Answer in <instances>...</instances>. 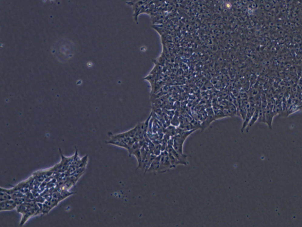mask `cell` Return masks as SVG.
<instances>
[{
    "label": "cell",
    "mask_w": 302,
    "mask_h": 227,
    "mask_svg": "<svg viewBox=\"0 0 302 227\" xmlns=\"http://www.w3.org/2000/svg\"><path fill=\"white\" fill-rule=\"evenodd\" d=\"M162 145L159 143H154V147L153 149L152 154L155 156H159L162 153Z\"/></svg>",
    "instance_id": "10"
},
{
    "label": "cell",
    "mask_w": 302,
    "mask_h": 227,
    "mask_svg": "<svg viewBox=\"0 0 302 227\" xmlns=\"http://www.w3.org/2000/svg\"><path fill=\"white\" fill-rule=\"evenodd\" d=\"M195 130L182 131L173 137V147L178 153L183 154V146L187 137Z\"/></svg>",
    "instance_id": "1"
},
{
    "label": "cell",
    "mask_w": 302,
    "mask_h": 227,
    "mask_svg": "<svg viewBox=\"0 0 302 227\" xmlns=\"http://www.w3.org/2000/svg\"><path fill=\"white\" fill-rule=\"evenodd\" d=\"M259 108H257L256 107V111L254 112L253 115L252 116V118L251 119H250L249 123H248V126L246 128V131L248 132V130H250V127L251 126H253L256 122H257L258 121V119H259Z\"/></svg>",
    "instance_id": "7"
},
{
    "label": "cell",
    "mask_w": 302,
    "mask_h": 227,
    "mask_svg": "<svg viewBox=\"0 0 302 227\" xmlns=\"http://www.w3.org/2000/svg\"><path fill=\"white\" fill-rule=\"evenodd\" d=\"M257 81V76L255 75H252L251 76H250V85L251 87V86H253L254 85H255L256 84V82Z\"/></svg>",
    "instance_id": "13"
},
{
    "label": "cell",
    "mask_w": 302,
    "mask_h": 227,
    "mask_svg": "<svg viewBox=\"0 0 302 227\" xmlns=\"http://www.w3.org/2000/svg\"><path fill=\"white\" fill-rule=\"evenodd\" d=\"M275 115H276L273 111V108L267 105L266 110V124L267 125L268 127L270 129H272L273 120Z\"/></svg>",
    "instance_id": "6"
},
{
    "label": "cell",
    "mask_w": 302,
    "mask_h": 227,
    "mask_svg": "<svg viewBox=\"0 0 302 227\" xmlns=\"http://www.w3.org/2000/svg\"><path fill=\"white\" fill-rule=\"evenodd\" d=\"M173 168L174 167L169 160L168 151L166 150L162 151L161 153V159L159 172L163 173Z\"/></svg>",
    "instance_id": "2"
},
{
    "label": "cell",
    "mask_w": 302,
    "mask_h": 227,
    "mask_svg": "<svg viewBox=\"0 0 302 227\" xmlns=\"http://www.w3.org/2000/svg\"><path fill=\"white\" fill-rule=\"evenodd\" d=\"M249 105H249V107H248V111H247V113L246 119L243 121V126H242V128H241V132H243L244 130L246 129V128H247V127L248 126V123H249L250 119H251L252 116L253 115V114H254V112L256 111V104H249Z\"/></svg>",
    "instance_id": "3"
},
{
    "label": "cell",
    "mask_w": 302,
    "mask_h": 227,
    "mask_svg": "<svg viewBox=\"0 0 302 227\" xmlns=\"http://www.w3.org/2000/svg\"><path fill=\"white\" fill-rule=\"evenodd\" d=\"M228 112L230 114V115H235L237 113V110L236 109V106L233 104H231L229 106H228Z\"/></svg>",
    "instance_id": "11"
},
{
    "label": "cell",
    "mask_w": 302,
    "mask_h": 227,
    "mask_svg": "<svg viewBox=\"0 0 302 227\" xmlns=\"http://www.w3.org/2000/svg\"><path fill=\"white\" fill-rule=\"evenodd\" d=\"M153 28H154V29H155V30H156L159 33V34H160L161 36H164V35H165V34H166V33H167V32H166L165 29H162V28L158 27H155V26L153 27Z\"/></svg>",
    "instance_id": "12"
},
{
    "label": "cell",
    "mask_w": 302,
    "mask_h": 227,
    "mask_svg": "<svg viewBox=\"0 0 302 227\" xmlns=\"http://www.w3.org/2000/svg\"><path fill=\"white\" fill-rule=\"evenodd\" d=\"M17 206H18V204L12 199H10V200L2 201V202H1V204H0L1 211H12L14 209H16Z\"/></svg>",
    "instance_id": "4"
},
{
    "label": "cell",
    "mask_w": 302,
    "mask_h": 227,
    "mask_svg": "<svg viewBox=\"0 0 302 227\" xmlns=\"http://www.w3.org/2000/svg\"><path fill=\"white\" fill-rule=\"evenodd\" d=\"M266 110L263 109L261 107L259 108V119L257 121L259 122L266 124Z\"/></svg>",
    "instance_id": "9"
},
{
    "label": "cell",
    "mask_w": 302,
    "mask_h": 227,
    "mask_svg": "<svg viewBox=\"0 0 302 227\" xmlns=\"http://www.w3.org/2000/svg\"><path fill=\"white\" fill-rule=\"evenodd\" d=\"M161 159V154L159 156H156L153 161L151 163L150 166L147 169L146 172H159V167H160V162Z\"/></svg>",
    "instance_id": "5"
},
{
    "label": "cell",
    "mask_w": 302,
    "mask_h": 227,
    "mask_svg": "<svg viewBox=\"0 0 302 227\" xmlns=\"http://www.w3.org/2000/svg\"><path fill=\"white\" fill-rule=\"evenodd\" d=\"M12 196L10 195L8 192L6 191L5 189L3 187H1V193H0V201L1 202L4 201H7V200H10L12 199Z\"/></svg>",
    "instance_id": "8"
}]
</instances>
